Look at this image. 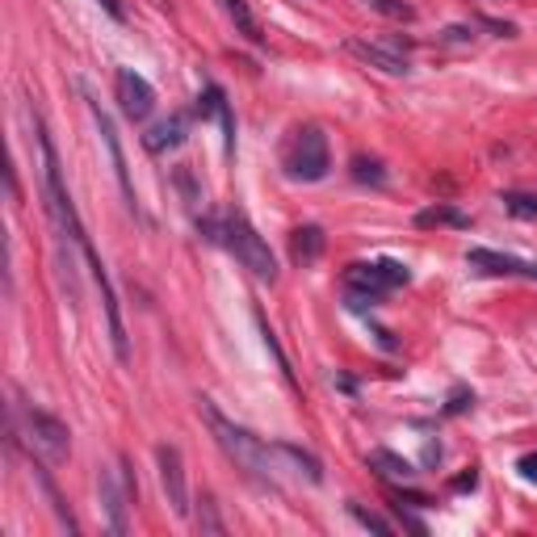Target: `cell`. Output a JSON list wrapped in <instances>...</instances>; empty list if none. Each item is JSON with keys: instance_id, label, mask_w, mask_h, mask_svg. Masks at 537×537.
<instances>
[{"instance_id": "obj_7", "label": "cell", "mask_w": 537, "mask_h": 537, "mask_svg": "<svg viewBox=\"0 0 537 537\" xmlns=\"http://www.w3.org/2000/svg\"><path fill=\"white\" fill-rule=\"evenodd\" d=\"M85 101H88V114H93V126H97L101 143H105V151H110L114 177H118V185H123L126 206H131V214H143V210H139V197H134V185H131V168H126V151H123V143H118V131H114L110 114L101 110V105H97V101H93V97H88V93H85Z\"/></svg>"}, {"instance_id": "obj_18", "label": "cell", "mask_w": 537, "mask_h": 537, "mask_svg": "<svg viewBox=\"0 0 537 537\" xmlns=\"http://www.w3.org/2000/svg\"><path fill=\"white\" fill-rule=\"evenodd\" d=\"M278 453L281 458H290L298 470H303L311 483H323V466H319V458L315 453H306V450H298V445H290V441H278Z\"/></svg>"}, {"instance_id": "obj_26", "label": "cell", "mask_w": 537, "mask_h": 537, "mask_svg": "<svg viewBox=\"0 0 537 537\" xmlns=\"http://www.w3.org/2000/svg\"><path fill=\"white\" fill-rule=\"evenodd\" d=\"M470 403H475V395H470V391H462V387H458V391L450 395V403H445V412H450V415H458V412H466Z\"/></svg>"}, {"instance_id": "obj_20", "label": "cell", "mask_w": 537, "mask_h": 537, "mask_svg": "<svg viewBox=\"0 0 537 537\" xmlns=\"http://www.w3.org/2000/svg\"><path fill=\"white\" fill-rule=\"evenodd\" d=\"M349 516H353L361 529H369V533H378V537H391L395 533V525L387 521V516H378V513H369V508H361L357 500H349Z\"/></svg>"}, {"instance_id": "obj_19", "label": "cell", "mask_w": 537, "mask_h": 537, "mask_svg": "<svg viewBox=\"0 0 537 537\" xmlns=\"http://www.w3.org/2000/svg\"><path fill=\"white\" fill-rule=\"evenodd\" d=\"M353 181L382 189V185H387V168H382V159L378 156H353Z\"/></svg>"}, {"instance_id": "obj_23", "label": "cell", "mask_w": 537, "mask_h": 537, "mask_svg": "<svg viewBox=\"0 0 537 537\" xmlns=\"http://www.w3.org/2000/svg\"><path fill=\"white\" fill-rule=\"evenodd\" d=\"M374 13H382V17H391V22H415V9L407 5V0H366Z\"/></svg>"}, {"instance_id": "obj_2", "label": "cell", "mask_w": 537, "mask_h": 537, "mask_svg": "<svg viewBox=\"0 0 537 537\" xmlns=\"http://www.w3.org/2000/svg\"><path fill=\"white\" fill-rule=\"evenodd\" d=\"M219 244L232 252L240 265L252 273V278L260 281V286H273L278 281V257L268 252V244H265V235L248 223V214L244 210H227L223 214V223H219Z\"/></svg>"}, {"instance_id": "obj_17", "label": "cell", "mask_w": 537, "mask_h": 537, "mask_svg": "<svg viewBox=\"0 0 537 537\" xmlns=\"http://www.w3.org/2000/svg\"><path fill=\"white\" fill-rule=\"evenodd\" d=\"M223 9H227V17L235 22V30L248 38V42H265V30H260V22L252 17V9H248V0H223Z\"/></svg>"}, {"instance_id": "obj_8", "label": "cell", "mask_w": 537, "mask_h": 537, "mask_svg": "<svg viewBox=\"0 0 537 537\" xmlns=\"http://www.w3.org/2000/svg\"><path fill=\"white\" fill-rule=\"evenodd\" d=\"M114 93H118V105H123V114L131 118V123H147V114L156 110V88L147 85L134 68H118V76H114Z\"/></svg>"}, {"instance_id": "obj_29", "label": "cell", "mask_w": 537, "mask_h": 537, "mask_svg": "<svg viewBox=\"0 0 537 537\" xmlns=\"http://www.w3.org/2000/svg\"><path fill=\"white\" fill-rule=\"evenodd\" d=\"M475 483H478V470L470 466V470H466L462 478H453V491H466V487H475Z\"/></svg>"}, {"instance_id": "obj_5", "label": "cell", "mask_w": 537, "mask_h": 537, "mask_svg": "<svg viewBox=\"0 0 537 537\" xmlns=\"http://www.w3.org/2000/svg\"><path fill=\"white\" fill-rule=\"evenodd\" d=\"M344 281H349V290L378 294V298H387L391 290L407 286V281H412V273H407V265H399V260H357V265H349Z\"/></svg>"}, {"instance_id": "obj_11", "label": "cell", "mask_w": 537, "mask_h": 537, "mask_svg": "<svg viewBox=\"0 0 537 537\" xmlns=\"http://www.w3.org/2000/svg\"><path fill=\"white\" fill-rule=\"evenodd\" d=\"M97 491H101V504H105V513H110V529H114V533H126V504L134 500L131 483L123 487L114 470H101Z\"/></svg>"}, {"instance_id": "obj_21", "label": "cell", "mask_w": 537, "mask_h": 537, "mask_svg": "<svg viewBox=\"0 0 537 537\" xmlns=\"http://www.w3.org/2000/svg\"><path fill=\"white\" fill-rule=\"evenodd\" d=\"M500 202H504V210H508L513 219H537V194H521V189H508Z\"/></svg>"}, {"instance_id": "obj_30", "label": "cell", "mask_w": 537, "mask_h": 537, "mask_svg": "<svg viewBox=\"0 0 537 537\" xmlns=\"http://www.w3.org/2000/svg\"><path fill=\"white\" fill-rule=\"evenodd\" d=\"M101 5L110 9V17H114V22H123V17H126V13H123V5H118V0H101Z\"/></svg>"}, {"instance_id": "obj_31", "label": "cell", "mask_w": 537, "mask_h": 537, "mask_svg": "<svg viewBox=\"0 0 537 537\" xmlns=\"http://www.w3.org/2000/svg\"><path fill=\"white\" fill-rule=\"evenodd\" d=\"M424 462H428V466L441 462V445H428V450H424Z\"/></svg>"}, {"instance_id": "obj_6", "label": "cell", "mask_w": 537, "mask_h": 537, "mask_svg": "<svg viewBox=\"0 0 537 537\" xmlns=\"http://www.w3.org/2000/svg\"><path fill=\"white\" fill-rule=\"evenodd\" d=\"M156 466H159V487L168 496V508L177 516H189V483H185V458L172 441L156 445Z\"/></svg>"}, {"instance_id": "obj_14", "label": "cell", "mask_w": 537, "mask_h": 537, "mask_svg": "<svg viewBox=\"0 0 537 537\" xmlns=\"http://www.w3.org/2000/svg\"><path fill=\"white\" fill-rule=\"evenodd\" d=\"M30 466H34V478L42 483V491H47V500H50V513L59 516V525L68 529V533H80V525H76V516H72V508L63 504V496H59V487H55V478H50V470L42 462H34L30 458Z\"/></svg>"}, {"instance_id": "obj_15", "label": "cell", "mask_w": 537, "mask_h": 537, "mask_svg": "<svg viewBox=\"0 0 537 537\" xmlns=\"http://www.w3.org/2000/svg\"><path fill=\"white\" fill-rule=\"evenodd\" d=\"M369 466H374L382 478H395V483H412L415 478V466L407 462V458H399L395 450H374L369 453Z\"/></svg>"}, {"instance_id": "obj_9", "label": "cell", "mask_w": 537, "mask_h": 537, "mask_svg": "<svg viewBox=\"0 0 537 537\" xmlns=\"http://www.w3.org/2000/svg\"><path fill=\"white\" fill-rule=\"evenodd\" d=\"M466 265L475 268V273L537 281V260H521V257H508V252H491V248H470V252H466Z\"/></svg>"}, {"instance_id": "obj_24", "label": "cell", "mask_w": 537, "mask_h": 537, "mask_svg": "<svg viewBox=\"0 0 537 537\" xmlns=\"http://www.w3.org/2000/svg\"><path fill=\"white\" fill-rule=\"evenodd\" d=\"M223 101H227V93H223L219 85H206L202 93H197V118H219Z\"/></svg>"}, {"instance_id": "obj_12", "label": "cell", "mask_w": 537, "mask_h": 537, "mask_svg": "<svg viewBox=\"0 0 537 537\" xmlns=\"http://www.w3.org/2000/svg\"><path fill=\"white\" fill-rule=\"evenodd\" d=\"M185 134H189V114H168L164 123H156L151 131H147V151H172V147L185 143Z\"/></svg>"}, {"instance_id": "obj_25", "label": "cell", "mask_w": 537, "mask_h": 537, "mask_svg": "<svg viewBox=\"0 0 537 537\" xmlns=\"http://www.w3.org/2000/svg\"><path fill=\"white\" fill-rule=\"evenodd\" d=\"M219 123H223V134H227V156H232V151H235V114H232V101H223Z\"/></svg>"}, {"instance_id": "obj_27", "label": "cell", "mask_w": 537, "mask_h": 537, "mask_svg": "<svg viewBox=\"0 0 537 537\" xmlns=\"http://www.w3.org/2000/svg\"><path fill=\"white\" fill-rule=\"evenodd\" d=\"M441 38H445V42H470V38H475V30H470V25H445V30H441Z\"/></svg>"}, {"instance_id": "obj_1", "label": "cell", "mask_w": 537, "mask_h": 537, "mask_svg": "<svg viewBox=\"0 0 537 537\" xmlns=\"http://www.w3.org/2000/svg\"><path fill=\"white\" fill-rule=\"evenodd\" d=\"M197 407L206 415V424H210V432H214V441L223 445V453H227L248 478H257L260 487H273V453H268L265 441L252 437L244 424L227 420L210 399H197Z\"/></svg>"}, {"instance_id": "obj_16", "label": "cell", "mask_w": 537, "mask_h": 537, "mask_svg": "<svg viewBox=\"0 0 537 537\" xmlns=\"http://www.w3.org/2000/svg\"><path fill=\"white\" fill-rule=\"evenodd\" d=\"M415 227H470V219H466L458 206H450V202H437V206H428L415 214Z\"/></svg>"}, {"instance_id": "obj_10", "label": "cell", "mask_w": 537, "mask_h": 537, "mask_svg": "<svg viewBox=\"0 0 537 537\" xmlns=\"http://www.w3.org/2000/svg\"><path fill=\"white\" fill-rule=\"evenodd\" d=\"M344 50H349L353 59H361L366 68H378V72H387V76H407V72H412L407 55H399V50L387 47V42H366V38H349V42H344Z\"/></svg>"}, {"instance_id": "obj_22", "label": "cell", "mask_w": 537, "mask_h": 537, "mask_svg": "<svg viewBox=\"0 0 537 537\" xmlns=\"http://www.w3.org/2000/svg\"><path fill=\"white\" fill-rule=\"evenodd\" d=\"M197 529H202V533H227V525H223V516H219V504L210 500V496H202V500H197Z\"/></svg>"}, {"instance_id": "obj_4", "label": "cell", "mask_w": 537, "mask_h": 537, "mask_svg": "<svg viewBox=\"0 0 537 537\" xmlns=\"http://www.w3.org/2000/svg\"><path fill=\"white\" fill-rule=\"evenodd\" d=\"M17 415H22V428H25V437H30L34 450H42L50 462H63V458H68V450H72V432H68V424H63L59 415L42 412V407H34V403H17Z\"/></svg>"}, {"instance_id": "obj_3", "label": "cell", "mask_w": 537, "mask_h": 537, "mask_svg": "<svg viewBox=\"0 0 537 537\" xmlns=\"http://www.w3.org/2000/svg\"><path fill=\"white\" fill-rule=\"evenodd\" d=\"M332 168V156H328V134L319 126H298L286 147V172L294 181H323Z\"/></svg>"}, {"instance_id": "obj_13", "label": "cell", "mask_w": 537, "mask_h": 537, "mask_svg": "<svg viewBox=\"0 0 537 537\" xmlns=\"http://www.w3.org/2000/svg\"><path fill=\"white\" fill-rule=\"evenodd\" d=\"M323 244H328L323 227H315V223H303V227H294V235H290V257H294V265H315V260L323 257Z\"/></svg>"}, {"instance_id": "obj_28", "label": "cell", "mask_w": 537, "mask_h": 537, "mask_svg": "<svg viewBox=\"0 0 537 537\" xmlns=\"http://www.w3.org/2000/svg\"><path fill=\"white\" fill-rule=\"evenodd\" d=\"M516 470L529 478V483H537V453H525L521 462H516Z\"/></svg>"}]
</instances>
